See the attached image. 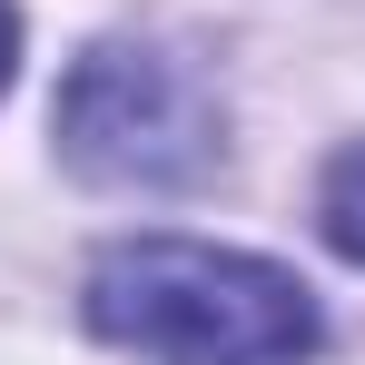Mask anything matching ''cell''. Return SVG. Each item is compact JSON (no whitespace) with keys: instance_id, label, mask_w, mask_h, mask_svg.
<instances>
[{"instance_id":"1","label":"cell","mask_w":365,"mask_h":365,"mask_svg":"<svg viewBox=\"0 0 365 365\" xmlns=\"http://www.w3.org/2000/svg\"><path fill=\"white\" fill-rule=\"evenodd\" d=\"M89 326L138 365H306L326 336L277 257L207 237H119L89 267Z\"/></svg>"},{"instance_id":"2","label":"cell","mask_w":365,"mask_h":365,"mask_svg":"<svg viewBox=\"0 0 365 365\" xmlns=\"http://www.w3.org/2000/svg\"><path fill=\"white\" fill-rule=\"evenodd\" d=\"M60 158L89 187H197L227 158V109L207 89V69L168 50V40H99L89 60L60 79Z\"/></svg>"},{"instance_id":"3","label":"cell","mask_w":365,"mask_h":365,"mask_svg":"<svg viewBox=\"0 0 365 365\" xmlns=\"http://www.w3.org/2000/svg\"><path fill=\"white\" fill-rule=\"evenodd\" d=\"M316 227H326L336 257L365 267V138H346V148L326 158V178H316Z\"/></svg>"},{"instance_id":"4","label":"cell","mask_w":365,"mask_h":365,"mask_svg":"<svg viewBox=\"0 0 365 365\" xmlns=\"http://www.w3.org/2000/svg\"><path fill=\"white\" fill-rule=\"evenodd\" d=\"M10 69H20V10L0 0V89H10Z\"/></svg>"}]
</instances>
